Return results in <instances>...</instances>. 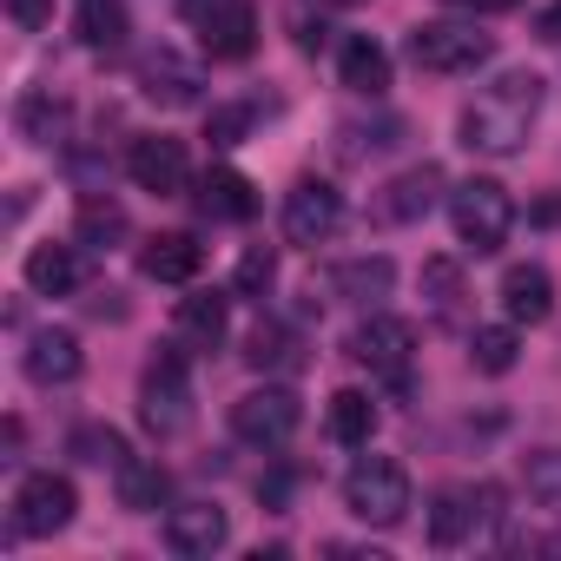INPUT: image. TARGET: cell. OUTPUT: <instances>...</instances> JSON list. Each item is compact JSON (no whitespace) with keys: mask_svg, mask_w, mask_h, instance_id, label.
I'll use <instances>...</instances> for the list:
<instances>
[{"mask_svg":"<svg viewBox=\"0 0 561 561\" xmlns=\"http://www.w3.org/2000/svg\"><path fill=\"white\" fill-rule=\"evenodd\" d=\"M535 119H541V73L515 67V73L489 80V87L462 106V146H469V152H489V159H508V152L528 146Z\"/></svg>","mask_w":561,"mask_h":561,"instance_id":"obj_1","label":"cell"},{"mask_svg":"<svg viewBox=\"0 0 561 561\" xmlns=\"http://www.w3.org/2000/svg\"><path fill=\"white\" fill-rule=\"evenodd\" d=\"M495 60V34H482L476 21H423L410 34V67L436 73V80H456V73H476Z\"/></svg>","mask_w":561,"mask_h":561,"instance_id":"obj_2","label":"cell"},{"mask_svg":"<svg viewBox=\"0 0 561 561\" xmlns=\"http://www.w3.org/2000/svg\"><path fill=\"white\" fill-rule=\"evenodd\" d=\"M344 508L370 528H397L410 515V469L397 456H357L344 476Z\"/></svg>","mask_w":561,"mask_h":561,"instance_id":"obj_3","label":"cell"},{"mask_svg":"<svg viewBox=\"0 0 561 561\" xmlns=\"http://www.w3.org/2000/svg\"><path fill=\"white\" fill-rule=\"evenodd\" d=\"M139 423L172 443L192 430V370H185V351H159L139 377Z\"/></svg>","mask_w":561,"mask_h":561,"instance_id":"obj_4","label":"cell"},{"mask_svg":"<svg viewBox=\"0 0 561 561\" xmlns=\"http://www.w3.org/2000/svg\"><path fill=\"white\" fill-rule=\"evenodd\" d=\"M449 225H456V244L462 251L489 257V251H502V238L515 225V205H508V192L495 179H462L449 192Z\"/></svg>","mask_w":561,"mask_h":561,"instance_id":"obj_5","label":"cell"},{"mask_svg":"<svg viewBox=\"0 0 561 561\" xmlns=\"http://www.w3.org/2000/svg\"><path fill=\"white\" fill-rule=\"evenodd\" d=\"M305 423V403L285 390V383H264V390H244L231 403V436L251 443V449H285Z\"/></svg>","mask_w":561,"mask_h":561,"instance_id":"obj_6","label":"cell"},{"mask_svg":"<svg viewBox=\"0 0 561 561\" xmlns=\"http://www.w3.org/2000/svg\"><path fill=\"white\" fill-rule=\"evenodd\" d=\"M495 515H502V489L495 482H482V489H436V502H430V541L436 548H462Z\"/></svg>","mask_w":561,"mask_h":561,"instance_id":"obj_7","label":"cell"},{"mask_svg":"<svg viewBox=\"0 0 561 561\" xmlns=\"http://www.w3.org/2000/svg\"><path fill=\"white\" fill-rule=\"evenodd\" d=\"M73 508H80L73 482L54 476V469H34V476L14 489V535H60V528L73 522Z\"/></svg>","mask_w":561,"mask_h":561,"instance_id":"obj_8","label":"cell"},{"mask_svg":"<svg viewBox=\"0 0 561 561\" xmlns=\"http://www.w3.org/2000/svg\"><path fill=\"white\" fill-rule=\"evenodd\" d=\"M344 225V192L331 179H298L285 192V238L291 244H324Z\"/></svg>","mask_w":561,"mask_h":561,"instance_id":"obj_9","label":"cell"},{"mask_svg":"<svg viewBox=\"0 0 561 561\" xmlns=\"http://www.w3.org/2000/svg\"><path fill=\"white\" fill-rule=\"evenodd\" d=\"M357 364H370V370H383V377H410V351H416V324L410 318H383V311H370L357 331H351V344H344Z\"/></svg>","mask_w":561,"mask_h":561,"instance_id":"obj_10","label":"cell"},{"mask_svg":"<svg viewBox=\"0 0 561 561\" xmlns=\"http://www.w3.org/2000/svg\"><path fill=\"white\" fill-rule=\"evenodd\" d=\"M126 179H133L139 192H152V198H179V192H185V179H192L185 146H179V139H165V133L133 139V146H126Z\"/></svg>","mask_w":561,"mask_h":561,"instance_id":"obj_11","label":"cell"},{"mask_svg":"<svg viewBox=\"0 0 561 561\" xmlns=\"http://www.w3.org/2000/svg\"><path fill=\"white\" fill-rule=\"evenodd\" d=\"M225 541H231V515H225L218 502H179V508L165 515V548H172V554L205 561V554H218Z\"/></svg>","mask_w":561,"mask_h":561,"instance_id":"obj_12","label":"cell"},{"mask_svg":"<svg viewBox=\"0 0 561 561\" xmlns=\"http://www.w3.org/2000/svg\"><path fill=\"white\" fill-rule=\"evenodd\" d=\"M139 87H146V100L152 106H165V113H179V106H198V67L192 60H179L172 47H159V54H146L139 60Z\"/></svg>","mask_w":561,"mask_h":561,"instance_id":"obj_13","label":"cell"},{"mask_svg":"<svg viewBox=\"0 0 561 561\" xmlns=\"http://www.w3.org/2000/svg\"><path fill=\"white\" fill-rule=\"evenodd\" d=\"M80 337L73 331H34L27 337V351H21V370L41 383V390H60V383H73L80 377Z\"/></svg>","mask_w":561,"mask_h":561,"instance_id":"obj_14","label":"cell"},{"mask_svg":"<svg viewBox=\"0 0 561 561\" xmlns=\"http://www.w3.org/2000/svg\"><path fill=\"white\" fill-rule=\"evenodd\" d=\"M324 285L344 298V305H364V311H377L383 298H390V285H397V264L383 257V251H370V257H344V264H331V277Z\"/></svg>","mask_w":561,"mask_h":561,"instance_id":"obj_15","label":"cell"},{"mask_svg":"<svg viewBox=\"0 0 561 561\" xmlns=\"http://www.w3.org/2000/svg\"><path fill=\"white\" fill-rule=\"evenodd\" d=\"M198 34H205L211 60H244L257 47V8H251V0H218V8L198 21Z\"/></svg>","mask_w":561,"mask_h":561,"instance_id":"obj_16","label":"cell"},{"mask_svg":"<svg viewBox=\"0 0 561 561\" xmlns=\"http://www.w3.org/2000/svg\"><path fill=\"white\" fill-rule=\"evenodd\" d=\"M502 311H508V324H548L554 318V277L541 264H508L502 271Z\"/></svg>","mask_w":561,"mask_h":561,"instance_id":"obj_17","label":"cell"},{"mask_svg":"<svg viewBox=\"0 0 561 561\" xmlns=\"http://www.w3.org/2000/svg\"><path fill=\"white\" fill-rule=\"evenodd\" d=\"M198 264H205V244H198L192 231H159V238H146V251H139V271L152 277V285H192Z\"/></svg>","mask_w":561,"mask_h":561,"instance_id":"obj_18","label":"cell"},{"mask_svg":"<svg viewBox=\"0 0 561 561\" xmlns=\"http://www.w3.org/2000/svg\"><path fill=\"white\" fill-rule=\"evenodd\" d=\"M436 198H443V165H410V172H397L390 185H383V218L390 225H416V218H430L436 211Z\"/></svg>","mask_w":561,"mask_h":561,"instance_id":"obj_19","label":"cell"},{"mask_svg":"<svg viewBox=\"0 0 561 561\" xmlns=\"http://www.w3.org/2000/svg\"><path fill=\"white\" fill-rule=\"evenodd\" d=\"M172 331H179L185 351H218L225 331H231V298H225V291H192V298H179Z\"/></svg>","mask_w":561,"mask_h":561,"instance_id":"obj_20","label":"cell"},{"mask_svg":"<svg viewBox=\"0 0 561 561\" xmlns=\"http://www.w3.org/2000/svg\"><path fill=\"white\" fill-rule=\"evenodd\" d=\"M27 285H34L41 298H73V291L87 285V264H80L73 244H34V251H27Z\"/></svg>","mask_w":561,"mask_h":561,"instance_id":"obj_21","label":"cell"},{"mask_svg":"<svg viewBox=\"0 0 561 561\" xmlns=\"http://www.w3.org/2000/svg\"><path fill=\"white\" fill-rule=\"evenodd\" d=\"M198 211L205 218H218V225H244L251 211H257V192H251V179L244 172H205L198 179Z\"/></svg>","mask_w":561,"mask_h":561,"instance_id":"obj_22","label":"cell"},{"mask_svg":"<svg viewBox=\"0 0 561 561\" xmlns=\"http://www.w3.org/2000/svg\"><path fill=\"white\" fill-rule=\"evenodd\" d=\"M244 364H251V370H305V337H298L291 324L264 318V324L244 337Z\"/></svg>","mask_w":561,"mask_h":561,"instance_id":"obj_23","label":"cell"},{"mask_svg":"<svg viewBox=\"0 0 561 561\" xmlns=\"http://www.w3.org/2000/svg\"><path fill=\"white\" fill-rule=\"evenodd\" d=\"M119 238H126V205H119V198H100V192H87V198H80V211H73V244L113 251Z\"/></svg>","mask_w":561,"mask_h":561,"instance_id":"obj_24","label":"cell"},{"mask_svg":"<svg viewBox=\"0 0 561 561\" xmlns=\"http://www.w3.org/2000/svg\"><path fill=\"white\" fill-rule=\"evenodd\" d=\"M324 423H331V436L344 449H370V436H377V397L370 390H337Z\"/></svg>","mask_w":561,"mask_h":561,"instance_id":"obj_25","label":"cell"},{"mask_svg":"<svg viewBox=\"0 0 561 561\" xmlns=\"http://www.w3.org/2000/svg\"><path fill=\"white\" fill-rule=\"evenodd\" d=\"M337 73H344V87L364 93V100H383V93H390V54H383L377 41H351L344 60H337Z\"/></svg>","mask_w":561,"mask_h":561,"instance_id":"obj_26","label":"cell"},{"mask_svg":"<svg viewBox=\"0 0 561 561\" xmlns=\"http://www.w3.org/2000/svg\"><path fill=\"white\" fill-rule=\"evenodd\" d=\"M14 126H21V139L54 146V139L67 133V100L47 93V87H34V93H21V106H14Z\"/></svg>","mask_w":561,"mask_h":561,"instance_id":"obj_27","label":"cell"},{"mask_svg":"<svg viewBox=\"0 0 561 561\" xmlns=\"http://www.w3.org/2000/svg\"><path fill=\"white\" fill-rule=\"evenodd\" d=\"M113 482H119V508L126 515H152L172 495V476L159 462H126V469H113Z\"/></svg>","mask_w":561,"mask_h":561,"instance_id":"obj_28","label":"cell"},{"mask_svg":"<svg viewBox=\"0 0 561 561\" xmlns=\"http://www.w3.org/2000/svg\"><path fill=\"white\" fill-rule=\"evenodd\" d=\"M126 34H133V21H126V0H80V41H87L93 54H113V47H126Z\"/></svg>","mask_w":561,"mask_h":561,"instance_id":"obj_29","label":"cell"},{"mask_svg":"<svg viewBox=\"0 0 561 561\" xmlns=\"http://www.w3.org/2000/svg\"><path fill=\"white\" fill-rule=\"evenodd\" d=\"M67 449H73L87 469H126V462H133V449H126V436H119L113 423H80V430L67 436Z\"/></svg>","mask_w":561,"mask_h":561,"instance_id":"obj_30","label":"cell"},{"mask_svg":"<svg viewBox=\"0 0 561 561\" xmlns=\"http://www.w3.org/2000/svg\"><path fill=\"white\" fill-rule=\"evenodd\" d=\"M515 357H522L515 324H482V331L469 337V364H476L482 377H508V370H515Z\"/></svg>","mask_w":561,"mask_h":561,"instance_id":"obj_31","label":"cell"},{"mask_svg":"<svg viewBox=\"0 0 561 561\" xmlns=\"http://www.w3.org/2000/svg\"><path fill=\"white\" fill-rule=\"evenodd\" d=\"M423 305L436 318H456L462 311V264L456 257H423Z\"/></svg>","mask_w":561,"mask_h":561,"instance_id":"obj_32","label":"cell"},{"mask_svg":"<svg viewBox=\"0 0 561 561\" xmlns=\"http://www.w3.org/2000/svg\"><path fill=\"white\" fill-rule=\"evenodd\" d=\"M271 285H277V251L271 244H251L238 257V271H231V298H264Z\"/></svg>","mask_w":561,"mask_h":561,"instance_id":"obj_33","label":"cell"},{"mask_svg":"<svg viewBox=\"0 0 561 561\" xmlns=\"http://www.w3.org/2000/svg\"><path fill=\"white\" fill-rule=\"evenodd\" d=\"M522 482H528L535 502L561 508V449H535V456H522Z\"/></svg>","mask_w":561,"mask_h":561,"instance_id":"obj_34","label":"cell"},{"mask_svg":"<svg viewBox=\"0 0 561 561\" xmlns=\"http://www.w3.org/2000/svg\"><path fill=\"white\" fill-rule=\"evenodd\" d=\"M244 133H251V106H211V119H205V139H211L218 152L244 146Z\"/></svg>","mask_w":561,"mask_h":561,"instance_id":"obj_35","label":"cell"},{"mask_svg":"<svg viewBox=\"0 0 561 561\" xmlns=\"http://www.w3.org/2000/svg\"><path fill=\"white\" fill-rule=\"evenodd\" d=\"M8 21L21 34H47L54 27V0H8Z\"/></svg>","mask_w":561,"mask_h":561,"instance_id":"obj_36","label":"cell"},{"mask_svg":"<svg viewBox=\"0 0 561 561\" xmlns=\"http://www.w3.org/2000/svg\"><path fill=\"white\" fill-rule=\"evenodd\" d=\"M535 41H554L561 47V0H548V8L535 14Z\"/></svg>","mask_w":561,"mask_h":561,"instance_id":"obj_37","label":"cell"},{"mask_svg":"<svg viewBox=\"0 0 561 561\" xmlns=\"http://www.w3.org/2000/svg\"><path fill=\"white\" fill-rule=\"evenodd\" d=\"M462 8H469V14H508L515 0H462Z\"/></svg>","mask_w":561,"mask_h":561,"instance_id":"obj_38","label":"cell"},{"mask_svg":"<svg viewBox=\"0 0 561 561\" xmlns=\"http://www.w3.org/2000/svg\"><path fill=\"white\" fill-rule=\"evenodd\" d=\"M211 8H218V0H179V14H185V21H205Z\"/></svg>","mask_w":561,"mask_h":561,"instance_id":"obj_39","label":"cell"},{"mask_svg":"<svg viewBox=\"0 0 561 561\" xmlns=\"http://www.w3.org/2000/svg\"><path fill=\"white\" fill-rule=\"evenodd\" d=\"M535 218H541V225H561V198H541V205H535Z\"/></svg>","mask_w":561,"mask_h":561,"instance_id":"obj_40","label":"cell"},{"mask_svg":"<svg viewBox=\"0 0 561 561\" xmlns=\"http://www.w3.org/2000/svg\"><path fill=\"white\" fill-rule=\"evenodd\" d=\"M324 8H357V0H324Z\"/></svg>","mask_w":561,"mask_h":561,"instance_id":"obj_41","label":"cell"}]
</instances>
